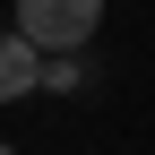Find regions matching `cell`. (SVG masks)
<instances>
[{"label": "cell", "instance_id": "7a4b0ae2", "mask_svg": "<svg viewBox=\"0 0 155 155\" xmlns=\"http://www.w3.org/2000/svg\"><path fill=\"white\" fill-rule=\"evenodd\" d=\"M35 69H43V52L26 43V35H0V104H17V95H35Z\"/></svg>", "mask_w": 155, "mask_h": 155}, {"label": "cell", "instance_id": "3957f363", "mask_svg": "<svg viewBox=\"0 0 155 155\" xmlns=\"http://www.w3.org/2000/svg\"><path fill=\"white\" fill-rule=\"evenodd\" d=\"M0 155H17V147H9V138H0Z\"/></svg>", "mask_w": 155, "mask_h": 155}, {"label": "cell", "instance_id": "6da1fadb", "mask_svg": "<svg viewBox=\"0 0 155 155\" xmlns=\"http://www.w3.org/2000/svg\"><path fill=\"white\" fill-rule=\"evenodd\" d=\"M104 26V0H17V35L35 52H86Z\"/></svg>", "mask_w": 155, "mask_h": 155}]
</instances>
